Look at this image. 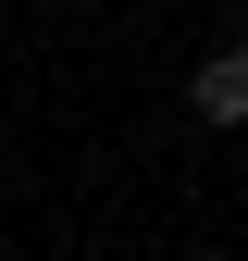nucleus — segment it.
<instances>
[{"mask_svg": "<svg viewBox=\"0 0 248 261\" xmlns=\"http://www.w3.org/2000/svg\"><path fill=\"white\" fill-rule=\"evenodd\" d=\"M186 100H199V124H248V62H236V50L199 62V87H186Z\"/></svg>", "mask_w": 248, "mask_h": 261, "instance_id": "f257e3e1", "label": "nucleus"}, {"mask_svg": "<svg viewBox=\"0 0 248 261\" xmlns=\"http://www.w3.org/2000/svg\"><path fill=\"white\" fill-rule=\"evenodd\" d=\"M236 62H248V38H236Z\"/></svg>", "mask_w": 248, "mask_h": 261, "instance_id": "f03ea898", "label": "nucleus"}]
</instances>
